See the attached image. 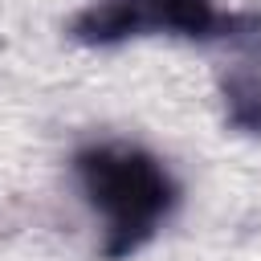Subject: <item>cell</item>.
<instances>
[{
    "instance_id": "1",
    "label": "cell",
    "mask_w": 261,
    "mask_h": 261,
    "mask_svg": "<svg viewBox=\"0 0 261 261\" xmlns=\"http://www.w3.org/2000/svg\"><path fill=\"white\" fill-rule=\"evenodd\" d=\"M73 179L102 216V257L122 261L139 253L171 216L179 188L167 167L130 143H94L73 155Z\"/></svg>"
},
{
    "instance_id": "2",
    "label": "cell",
    "mask_w": 261,
    "mask_h": 261,
    "mask_svg": "<svg viewBox=\"0 0 261 261\" xmlns=\"http://www.w3.org/2000/svg\"><path fill=\"white\" fill-rule=\"evenodd\" d=\"M69 33L82 45H114L147 33L249 37V33H261V16L220 12L212 0H90L73 16Z\"/></svg>"
},
{
    "instance_id": "3",
    "label": "cell",
    "mask_w": 261,
    "mask_h": 261,
    "mask_svg": "<svg viewBox=\"0 0 261 261\" xmlns=\"http://www.w3.org/2000/svg\"><path fill=\"white\" fill-rule=\"evenodd\" d=\"M228 122L241 130H261V61H241L220 82Z\"/></svg>"
}]
</instances>
